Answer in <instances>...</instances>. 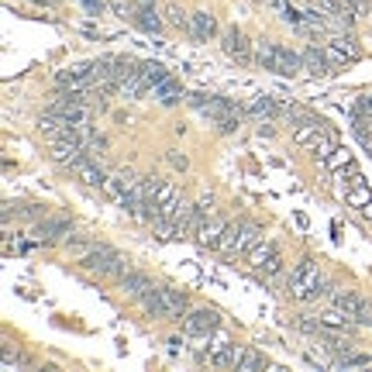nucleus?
<instances>
[{"mask_svg": "<svg viewBox=\"0 0 372 372\" xmlns=\"http://www.w3.org/2000/svg\"><path fill=\"white\" fill-rule=\"evenodd\" d=\"M286 286H290V297L293 300H320L324 293H331V290H324V276H320V266L311 259V255H304L293 272H290V279H286Z\"/></svg>", "mask_w": 372, "mask_h": 372, "instance_id": "obj_1", "label": "nucleus"}, {"mask_svg": "<svg viewBox=\"0 0 372 372\" xmlns=\"http://www.w3.org/2000/svg\"><path fill=\"white\" fill-rule=\"evenodd\" d=\"M80 266L87 269L90 276H101V279H124V276L131 272V262H128L117 248H110V245H94V248L80 259Z\"/></svg>", "mask_w": 372, "mask_h": 372, "instance_id": "obj_2", "label": "nucleus"}, {"mask_svg": "<svg viewBox=\"0 0 372 372\" xmlns=\"http://www.w3.org/2000/svg\"><path fill=\"white\" fill-rule=\"evenodd\" d=\"M255 62L269 69V73H279V76H293L304 69V59L286 49V45H276V42H259L255 45Z\"/></svg>", "mask_w": 372, "mask_h": 372, "instance_id": "obj_3", "label": "nucleus"}, {"mask_svg": "<svg viewBox=\"0 0 372 372\" xmlns=\"http://www.w3.org/2000/svg\"><path fill=\"white\" fill-rule=\"evenodd\" d=\"M190 104L197 107V110H204L207 117H211L214 124L221 128V131H235L238 128V121H241V107L231 104V101H224V97H207V94H190L186 97Z\"/></svg>", "mask_w": 372, "mask_h": 372, "instance_id": "obj_4", "label": "nucleus"}, {"mask_svg": "<svg viewBox=\"0 0 372 372\" xmlns=\"http://www.w3.org/2000/svg\"><path fill=\"white\" fill-rule=\"evenodd\" d=\"M259 238H262V228H259V224H252V221L228 224V231H224V238H221L217 252H221V255H228V259H238V255H245V252H248Z\"/></svg>", "mask_w": 372, "mask_h": 372, "instance_id": "obj_5", "label": "nucleus"}, {"mask_svg": "<svg viewBox=\"0 0 372 372\" xmlns=\"http://www.w3.org/2000/svg\"><path fill=\"white\" fill-rule=\"evenodd\" d=\"M248 269H252L255 276H262V279H272V276L283 269L276 241H262V238H259V241L248 248Z\"/></svg>", "mask_w": 372, "mask_h": 372, "instance_id": "obj_6", "label": "nucleus"}, {"mask_svg": "<svg viewBox=\"0 0 372 372\" xmlns=\"http://www.w3.org/2000/svg\"><path fill=\"white\" fill-rule=\"evenodd\" d=\"M221 49L228 59H235L238 66H252L255 62V52H252V42L238 31V28H228L224 35H221Z\"/></svg>", "mask_w": 372, "mask_h": 372, "instance_id": "obj_7", "label": "nucleus"}, {"mask_svg": "<svg viewBox=\"0 0 372 372\" xmlns=\"http://www.w3.org/2000/svg\"><path fill=\"white\" fill-rule=\"evenodd\" d=\"M217 324H221V314L211 311V307L190 311V314L183 318V334H190V338H211L214 331H217Z\"/></svg>", "mask_w": 372, "mask_h": 372, "instance_id": "obj_8", "label": "nucleus"}, {"mask_svg": "<svg viewBox=\"0 0 372 372\" xmlns=\"http://www.w3.org/2000/svg\"><path fill=\"white\" fill-rule=\"evenodd\" d=\"M224 231H228V221L221 217V214H214V217H204L200 221V228H197V245L200 248H217L221 245V238H224Z\"/></svg>", "mask_w": 372, "mask_h": 372, "instance_id": "obj_9", "label": "nucleus"}, {"mask_svg": "<svg viewBox=\"0 0 372 372\" xmlns=\"http://www.w3.org/2000/svg\"><path fill=\"white\" fill-rule=\"evenodd\" d=\"M138 183H142V176H135L131 169H117L114 176H107L104 193H107V197H117V200H124L128 193H135V190H138Z\"/></svg>", "mask_w": 372, "mask_h": 372, "instance_id": "obj_10", "label": "nucleus"}, {"mask_svg": "<svg viewBox=\"0 0 372 372\" xmlns=\"http://www.w3.org/2000/svg\"><path fill=\"white\" fill-rule=\"evenodd\" d=\"M186 35H190L193 42H211L214 35H217V17H214L211 10H193Z\"/></svg>", "mask_w": 372, "mask_h": 372, "instance_id": "obj_11", "label": "nucleus"}, {"mask_svg": "<svg viewBox=\"0 0 372 372\" xmlns=\"http://www.w3.org/2000/svg\"><path fill=\"white\" fill-rule=\"evenodd\" d=\"M69 117L66 114H59V110H45L42 117H38V131L49 138V142H59V138H69Z\"/></svg>", "mask_w": 372, "mask_h": 372, "instance_id": "obj_12", "label": "nucleus"}, {"mask_svg": "<svg viewBox=\"0 0 372 372\" xmlns=\"http://www.w3.org/2000/svg\"><path fill=\"white\" fill-rule=\"evenodd\" d=\"M59 87L66 90H90L94 87V66H69L59 73Z\"/></svg>", "mask_w": 372, "mask_h": 372, "instance_id": "obj_13", "label": "nucleus"}, {"mask_svg": "<svg viewBox=\"0 0 372 372\" xmlns=\"http://www.w3.org/2000/svg\"><path fill=\"white\" fill-rule=\"evenodd\" d=\"M159 290H162V304H165L169 320H183L190 314V297L183 290H172V286H159Z\"/></svg>", "mask_w": 372, "mask_h": 372, "instance_id": "obj_14", "label": "nucleus"}, {"mask_svg": "<svg viewBox=\"0 0 372 372\" xmlns=\"http://www.w3.org/2000/svg\"><path fill=\"white\" fill-rule=\"evenodd\" d=\"M69 235H73V224H69V221H62V217L42 221V224L35 228V238H38V241H45V245H55V241H62V238H69Z\"/></svg>", "mask_w": 372, "mask_h": 372, "instance_id": "obj_15", "label": "nucleus"}, {"mask_svg": "<svg viewBox=\"0 0 372 372\" xmlns=\"http://www.w3.org/2000/svg\"><path fill=\"white\" fill-rule=\"evenodd\" d=\"M324 135V121H318V117H304L300 124H297V131H293V142L300 145V149H314L318 145V138Z\"/></svg>", "mask_w": 372, "mask_h": 372, "instance_id": "obj_16", "label": "nucleus"}, {"mask_svg": "<svg viewBox=\"0 0 372 372\" xmlns=\"http://www.w3.org/2000/svg\"><path fill=\"white\" fill-rule=\"evenodd\" d=\"M69 172H73L83 186H104V183H107V176L101 172V165H97V162H90L87 156L73 162V165H69Z\"/></svg>", "mask_w": 372, "mask_h": 372, "instance_id": "obj_17", "label": "nucleus"}, {"mask_svg": "<svg viewBox=\"0 0 372 372\" xmlns=\"http://www.w3.org/2000/svg\"><path fill=\"white\" fill-rule=\"evenodd\" d=\"M117 286H121V293H124L128 300H142V297L152 290V279H149L145 272H135V269H131L124 279H117Z\"/></svg>", "mask_w": 372, "mask_h": 372, "instance_id": "obj_18", "label": "nucleus"}, {"mask_svg": "<svg viewBox=\"0 0 372 372\" xmlns=\"http://www.w3.org/2000/svg\"><path fill=\"white\" fill-rule=\"evenodd\" d=\"M300 59H304V69H307L311 76H331V73H334V66L327 62V52H324V49H318V45L304 49V52H300Z\"/></svg>", "mask_w": 372, "mask_h": 372, "instance_id": "obj_19", "label": "nucleus"}, {"mask_svg": "<svg viewBox=\"0 0 372 372\" xmlns=\"http://www.w3.org/2000/svg\"><path fill=\"white\" fill-rule=\"evenodd\" d=\"M331 300H334V307L348 311V314H352L355 320H359V314H362V311L369 307V304H366V300H362V297L355 293V290H331Z\"/></svg>", "mask_w": 372, "mask_h": 372, "instance_id": "obj_20", "label": "nucleus"}, {"mask_svg": "<svg viewBox=\"0 0 372 372\" xmlns=\"http://www.w3.org/2000/svg\"><path fill=\"white\" fill-rule=\"evenodd\" d=\"M152 94H156V101H159L162 107H172V104H179V101H183V87H179L172 76H165L162 83H156V87H152Z\"/></svg>", "mask_w": 372, "mask_h": 372, "instance_id": "obj_21", "label": "nucleus"}, {"mask_svg": "<svg viewBox=\"0 0 372 372\" xmlns=\"http://www.w3.org/2000/svg\"><path fill=\"white\" fill-rule=\"evenodd\" d=\"M135 24H138L142 31H149V35H159V31H162V17L156 14V3H142V7L135 10Z\"/></svg>", "mask_w": 372, "mask_h": 372, "instance_id": "obj_22", "label": "nucleus"}, {"mask_svg": "<svg viewBox=\"0 0 372 372\" xmlns=\"http://www.w3.org/2000/svg\"><path fill=\"white\" fill-rule=\"evenodd\" d=\"M142 307H145V314L149 318H156V320H169V314H165V304H162V290L159 286H152L142 300H138Z\"/></svg>", "mask_w": 372, "mask_h": 372, "instance_id": "obj_23", "label": "nucleus"}, {"mask_svg": "<svg viewBox=\"0 0 372 372\" xmlns=\"http://www.w3.org/2000/svg\"><path fill=\"white\" fill-rule=\"evenodd\" d=\"M117 90H121L124 97H142V94L152 90V87H149V80H145V73H142V66H138V73H131L128 80H121Z\"/></svg>", "mask_w": 372, "mask_h": 372, "instance_id": "obj_24", "label": "nucleus"}, {"mask_svg": "<svg viewBox=\"0 0 372 372\" xmlns=\"http://www.w3.org/2000/svg\"><path fill=\"white\" fill-rule=\"evenodd\" d=\"M179 197H183V193H179V186H176L172 179H162L159 190H156V197H152V204L162 211V207H169V204H172V200H179Z\"/></svg>", "mask_w": 372, "mask_h": 372, "instance_id": "obj_25", "label": "nucleus"}, {"mask_svg": "<svg viewBox=\"0 0 372 372\" xmlns=\"http://www.w3.org/2000/svg\"><path fill=\"white\" fill-rule=\"evenodd\" d=\"M334 369H372V355H362V352H348L341 359L331 362Z\"/></svg>", "mask_w": 372, "mask_h": 372, "instance_id": "obj_26", "label": "nucleus"}, {"mask_svg": "<svg viewBox=\"0 0 372 372\" xmlns=\"http://www.w3.org/2000/svg\"><path fill=\"white\" fill-rule=\"evenodd\" d=\"M345 204L348 207H355V211H362V207H369L372 204V190L366 183H355L352 190H348V197H345Z\"/></svg>", "mask_w": 372, "mask_h": 372, "instance_id": "obj_27", "label": "nucleus"}, {"mask_svg": "<svg viewBox=\"0 0 372 372\" xmlns=\"http://www.w3.org/2000/svg\"><path fill=\"white\" fill-rule=\"evenodd\" d=\"M334 149H338V138H334V135H331V131L324 128V135L318 138V145L311 149V152H314V162L320 165V162H324L327 156H331V152H334Z\"/></svg>", "mask_w": 372, "mask_h": 372, "instance_id": "obj_28", "label": "nucleus"}, {"mask_svg": "<svg viewBox=\"0 0 372 372\" xmlns=\"http://www.w3.org/2000/svg\"><path fill=\"white\" fill-rule=\"evenodd\" d=\"M269 359L262 352H255V348H245V355H241V362H238V372H255V369H266Z\"/></svg>", "mask_w": 372, "mask_h": 372, "instance_id": "obj_29", "label": "nucleus"}, {"mask_svg": "<svg viewBox=\"0 0 372 372\" xmlns=\"http://www.w3.org/2000/svg\"><path fill=\"white\" fill-rule=\"evenodd\" d=\"M165 24H169V28H176V31H186V28H190V14H186L183 7L169 3V7H165Z\"/></svg>", "mask_w": 372, "mask_h": 372, "instance_id": "obj_30", "label": "nucleus"}, {"mask_svg": "<svg viewBox=\"0 0 372 372\" xmlns=\"http://www.w3.org/2000/svg\"><path fill=\"white\" fill-rule=\"evenodd\" d=\"M248 114H255V117H276V114H279V107L272 104L269 97H255L252 107H248Z\"/></svg>", "mask_w": 372, "mask_h": 372, "instance_id": "obj_31", "label": "nucleus"}, {"mask_svg": "<svg viewBox=\"0 0 372 372\" xmlns=\"http://www.w3.org/2000/svg\"><path fill=\"white\" fill-rule=\"evenodd\" d=\"M331 45H338L345 55L359 59V38H355V35H334V38H331Z\"/></svg>", "mask_w": 372, "mask_h": 372, "instance_id": "obj_32", "label": "nucleus"}, {"mask_svg": "<svg viewBox=\"0 0 372 372\" xmlns=\"http://www.w3.org/2000/svg\"><path fill=\"white\" fill-rule=\"evenodd\" d=\"M142 73H145V80H149V87H156V83H162V80L169 76L162 62H142Z\"/></svg>", "mask_w": 372, "mask_h": 372, "instance_id": "obj_33", "label": "nucleus"}, {"mask_svg": "<svg viewBox=\"0 0 372 372\" xmlns=\"http://www.w3.org/2000/svg\"><path fill=\"white\" fill-rule=\"evenodd\" d=\"M320 165H327V169H348V165H352V156H348L345 149H334Z\"/></svg>", "mask_w": 372, "mask_h": 372, "instance_id": "obj_34", "label": "nucleus"}, {"mask_svg": "<svg viewBox=\"0 0 372 372\" xmlns=\"http://www.w3.org/2000/svg\"><path fill=\"white\" fill-rule=\"evenodd\" d=\"M110 7H114V14H117V17H124V21H135V10H138V7H135L131 0H110Z\"/></svg>", "mask_w": 372, "mask_h": 372, "instance_id": "obj_35", "label": "nucleus"}, {"mask_svg": "<svg viewBox=\"0 0 372 372\" xmlns=\"http://www.w3.org/2000/svg\"><path fill=\"white\" fill-rule=\"evenodd\" d=\"M87 152H90V156H97V152L104 156V152H107V138H104V135H97V131H94V135H90V142H87Z\"/></svg>", "mask_w": 372, "mask_h": 372, "instance_id": "obj_36", "label": "nucleus"}, {"mask_svg": "<svg viewBox=\"0 0 372 372\" xmlns=\"http://www.w3.org/2000/svg\"><path fill=\"white\" fill-rule=\"evenodd\" d=\"M45 207H38V204H24V207H17V217H28V221H35V217H42Z\"/></svg>", "mask_w": 372, "mask_h": 372, "instance_id": "obj_37", "label": "nucleus"}, {"mask_svg": "<svg viewBox=\"0 0 372 372\" xmlns=\"http://www.w3.org/2000/svg\"><path fill=\"white\" fill-rule=\"evenodd\" d=\"M165 159H169L172 169H179V172H186V165H190V159H186V156H179V152H169Z\"/></svg>", "mask_w": 372, "mask_h": 372, "instance_id": "obj_38", "label": "nucleus"}, {"mask_svg": "<svg viewBox=\"0 0 372 372\" xmlns=\"http://www.w3.org/2000/svg\"><path fill=\"white\" fill-rule=\"evenodd\" d=\"M355 138H359V145L366 149L372 156V128H362V131H355Z\"/></svg>", "mask_w": 372, "mask_h": 372, "instance_id": "obj_39", "label": "nucleus"}, {"mask_svg": "<svg viewBox=\"0 0 372 372\" xmlns=\"http://www.w3.org/2000/svg\"><path fill=\"white\" fill-rule=\"evenodd\" d=\"M355 14H372V0H345Z\"/></svg>", "mask_w": 372, "mask_h": 372, "instance_id": "obj_40", "label": "nucleus"}, {"mask_svg": "<svg viewBox=\"0 0 372 372\" xmlns=\"http://www.w3.org/2000/svg\"><path fill=\"white\" fill-rule=\"evenodd\" d=\"M80 3H83V7L90 10V14H101V10H104V7L110 3V0H80Z\"/></svg>", "mask_w": 372, "mask_h": 372, "instance_id": "obj_41", "label": "nucleus"}, {"mask_svg": "<svg viewBox=\"0 0 372 372\" xmlns=\"http://www.w3.org/2000/svg\"><path fill=\"white\" fill-rule=\"evenodd\" d=\"M359 214H362L366 221H372V204H369V207H362V211H359Z\"/></svg>", "mask_w": 372, "mask_h": 372, "instance_id": "obj_42", "label": "nucleus"}, {"mask_svg": "<svg viewBox=\"0 0 372 372\" xmlns=\"http://www.w3.org/2000/svg\"><path fill=\"white\" fill-rule=\"evenodd\" d=\"M35 3H38V7H52L55 0H35Z\"/></svg>", "mask_w": 372, "mask_h": 372, "instance_id": "obj_43", "label": "nucleus"}, {"mask_svg": "<svg viewBox=\"0 0 372 372\" xmlns=\"http://www.w3.org/2000/svg\"><path fill=\"white\" fill-rule=\"evenodd\" d=\"M142 3H156V0H142Z\"/></svg>", "mask_w": 372, "mask_h": 372, "instance_id": "obj_44", "label": "nucleus"}, {"mask_svg": "<svg viewBox=\"0 0 372 372\" xmlns=\"http://www.w3.org/2000/svg\"><path fill=\"white\" fill-rule=\"evenodd\" d=\"M369 17H372V14H369Z\"/></svg>", "mask_w": 372, "mask_h": 372, "instance_id": "obj_45", "label": "nucleus"}]
</instances>
